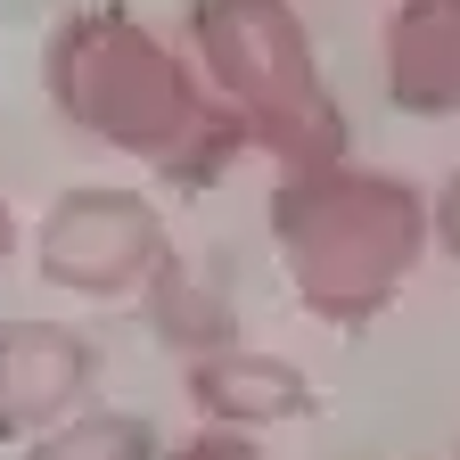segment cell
<instances>
[{"label": "cell", "instance_id": "1", "mask_svg": "<svg viewBox=\"0 0 460 460\" xmlns=\"http://www.w3.org/2000/svg\"><path fill=\"white\" fill-rule=\"evenodd\" d=\"M41 91L66 132L156 164L172 190H214L255 148L247 124L206 91L198 58H181L124 0H75L41 33Z\"/></svg>", "mask_w": 460, "mask_h": 460}, {"label": "cell", "instance_id": "2", "mask_svg": "<svg viewBox=\"0 0 460 460\" xmlns=\"http://www.w3.org/2000/svg\"><path fill=\"white\" fill-rule=\"evenodd\" d=\"M271 255L321 329H370L402 288H411L420 255L436 247V214L420 181H402L386 164H313V172H279L263 198Z\"/></svg>", "mask_w": 460, "mask_h": 460}, {"label": "cell", "instance_id": "3", "mask_svg": "<svg viewBox=\"0 0 460 460\" xmlns=\"http://www.w3.org/2000/svg\"><path fill=\"white\" fill-rule=\"evenodd\" d=\"M190 58L206 91L247 124L255 156L279 172H313L354 156V124L321 75V49L296 17V0H190Z\"/></svg>", "mask_w": 460, "mask_h": 460}, {"label": "cell", "instance_id": "4", "mask_svg": "<svg viewBox=\"0 0 460 460\" xmlns=\"http://www.w3.org/2000/svg\"><path fill=\"white\" fill-rule=\"evenodd\" d=\"M172 239L148 190L124 181H75L58 190L33 222V271L58 296H91V305H132L140 288L164 271Z\"/></svg>", "mask_w": 460, "mask_h": 460}, {"label": "cell", "instance_id": "5", "mask_svg": "<svg viewBox=\"0 0 460 460\" xmlns=\"http://www.w3.org/2000/svg\"><path fill=\"white\" fill-rule=\"evenodd\" d=\"M99 345L75 321H0V452H25L58 420H75L83 402H99Z\"/></svg>", "mask_w": 460, "mask_h": 460}, {"label": "cell", "instance_id": "6", "mask_svg": "<svg viewBox=\"0 0 460 460\" xmlns=\"http://www.w3.org/2000/svg\"><path fill=\"white\" fill-rule=\"evenodd\" d=\"M181 394L206 428H230V436H255V428H288V420H313L321 411V386L288 362V354H263V345H222V354H198L181 370Z\"/></svg>", "mask_w": 460, "mask_h": 460}, {"label": "cell", "instance_id": "7", "mask_svg": "<svg viewBox=\"0 0 460 460\" xmlns=\"http://www.w3.org/2000/svg\"><path fill=\"white\" fill-rule=\"evenodd\" d=\"M378 75L411 124L460 115V0H394L378 33Z\"/></svg>", "mask_w": 460, "mask_h": 460}, {"label": "cell", "instance_id": "8", "mask_svg": "<svg viewBox=\"0 0 460 460\" xmlns=\"http://www.w3.org/2000/svg\"><path fill=\"white\" fill-rule=\"evenodd\" d=\"M132 305H140V321L172 345V354H190V362H198V354H222V345H239V305H230L190 255H164V271L140 288Z\"/></svg>", "mask_w": 460, "mask_h": 460}, {"label": "cell", "instance_id": "9", "mask_svg": "<svg viewBox=\"0 0 460 460\" xmlns=\"http://www.w3.org/2000/svg\"><path fill=\"white\" fill-rule=\"evenodd\" d=\"M17 460H164V452H156V428L140 411H124V402H83L75 420L33 436Z\"/></svg>", "mask_w": 460, "mask_h": 460}, {"label": "cell", "instance_id": "10", "mask_svg": "<svg viewBox=\"0 0 460 460\" xmlns=\"http://www.w3.org/2000/svg\"><path fill=\"white\" fill-rule=\"evenodd\" d=\"M164 460H263V452H255V436H230V428H198L190 444H172Z\"/></svg>", "mask_w": 460, "mask_h": 460}, {"label": "cell", "instance_id": "11", "mask_svg": "<svg viewBox=\"0 0 460 460\" xmlns=\"http://www.w3.org/2000/svg\"><path fill=\"white\" fill-rule=\"evenodd\" d=\"M428 214H436V255H452V263H460V164H452V181L428 198Z\"/></svg>", "mask_w": 460, "mask_h": 460}, {"label": "cell", "instance_id": "12", "mask_svg": "<svg viewBox=\"0 0 460 460\" xmlns=\"http://www.w3.org/2000/svg\"><path fill=\"white\" fill-rule=\"evenodd\" d=\"M17 247H25V222H17V206H9V198H0V271L17 263Z\"/></svg>", "mask_w": 460, "mask_h": 460}]
</instances>
